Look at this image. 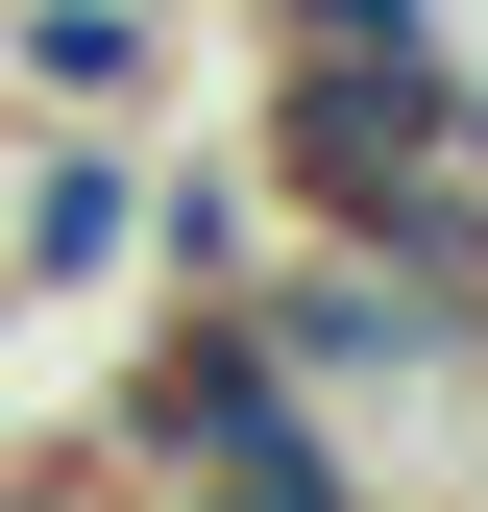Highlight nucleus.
I'll list each match as a JSON object with an SVG mask.
<instances>
[{
	"mask_svg": "<svg viewBox=\"0 0 488 512\" xmlns=\"http://www.w3.org/2000/svg\"><path fill=\"white\" fill-rule=\"evenodd\" d=\"M171 0H0V122H98V147H147L171 122Z\"/></svg>",
	"mask_w": 488,
	"mask_h": 512,
	"instance_id": "f03ea898",
	"label": "nucleus"
},
{
	"mask_svg": "<svg viewBox=\"0 0 488 512\" xmlns=\"http://www.w3.org/2000/svg\"><path fill=\"white\" fill-rule=\"evenodd\" d=\"M269 74H440V0H244Z\"/></svg>",
	"mask_w": 488,
	"mask_h": 512,
	"instance_id": "20e7f679",
	"label": "nucleus"
},
{
	"mask_svg": "<svg viewBox=\"0 0 488 512\" xmlns=\"http://www.w3.org/2000/svg\"><path fill=\"white\" fill-rule=\"evenodd\" d=\"M49 293H147V147L98 122H0V317Z\"/></svg>",
	"mask_w": 488,
	"mask_h": 512,
	"instance_id": "f257e3e1",
	"label": "nucleus"
},
{
	"mask_svg": "<svg viewBox=\"0 0 488 512\" xmlns=\"http://www.w3.org/2000/svg\"><path fill=\"white\" fill-rule=\"evenodd\" d=\"M293 269V196L244 147H147V293H269Z\"/></svg>",
	"mask_w": 488,
	"mask_h": 512,
	"instance_id": "7ed1b4c3",
	"label": "nucleus"
}]
</instances>
